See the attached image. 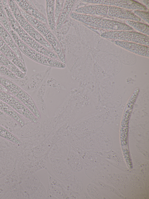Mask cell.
Segmentation results:
<instances>
[{
	"instance_id": "cell-19",
	"label": "cell",
	"mask_w": 149,
	"mask_h": 199,
	"mask_svg": "<svg viewBox=\"0 0 149 199\" xmlns=\"http://www.w3.org/2000/svg\"><path fill=\"white\" fill-rule=\"evenodd\" d=\"M55 0L45 1L46 18L48 26L52 31L56 30V23L54 18Z\"/></svg>"
},
{
	"instance_id": "cell-25",
	"label": "cell",
	"mask_w": 149,
	"mask_h": 199,
	"mask_svg": "<svg viewBox=\"0 0 149 199\" xmlns=\"http://www.w3.org/2000/svg\"><path fill=\"white\" fill-rule=\"evenodd\" d=\"M0 137L19 146L22 144L21 141L5 128L0 125Z\"/></svg>"
},
{
	"instance_id": "cell-6",
	"label": "cell",
	"mask_w": 149,
	"mask_h": 199,
	"mask_svg": "<svg viewBox=\"0 0 149 199\" xmlns=\"http://www.w3.org/2000/svg\"><path fill=\"white\" fill-rule=\"evenodd\" d=\"M98 29V31H93L98 34L102 38L107 39L131 42L149 46V36L136 31H107Z\"/></svg>"
},
{
	"instance_id": "cell-26",
	"label": "cell",
	"mask_w": 149,
	"mask_h": 199,
	"mask_svg": "<svg viewBox=\"0 0 149 199\" xmlns=\"http://www.w3.org/2000/svg\"><path fill=\"white\" fill-rule=\"evenodd\" d=\"M49 76L46 81L47 86L56 89L66 90V88L54 77Z\"/></svg>"
},
{
	"instance_id": "cell-5",
	"label": "cell",
	"mask_w": 149,
	"mask_h": 199,
	"mask_svg": "<svg viewBox=\"0 0 149 199\" xmlns=\"http://www.w3.org/2000/svg\"><path fill=\"white\" fill-rule=\"evenodd\" d=\"M8 2L13 15L22 28L30 36L41 45L54 52L51 46L42 35L28 22L22 15L19 6L15 0H9Z\"/></svg>"
},
{
	"instance_id": "cell-13",
	"label": "cell",
	"mask_w": 149,
	"mask_h": 199,
	"mask_svg": "<svg viewBox=\"0 0 149 199\" xmlns=\"http://www.w3.org/2000/svg\"><path fill=\"white\" fill-rule=\"evenodd\" d=\"M19 7L32 17L48 25L46 18L41 14L35 6L32 0H15Z\"/></svg>"
},
{
	"instance_id": "cell-17",
	"label": "cell",
	"mask_w": 149,
	"mask_h": 199,
	"mask_svg": "<svg viewBox=\"0 0 149 199\" xmlns=\"http://www.w3.org/2000/svg\"><path fill=\"white\" fill-rule=\"evenodd\" d=\"M53 170L56 175L64 180L71 174V170L66 163L61 160H57L52 163Z\"/></svg>"
},
{
	"instance_id": "cell-31",
	"label": "cell",
	"mask_w": 149,
	"mask_h": 199,
	"mask_svg": "<svg viewBox=\"0 0 149 199\" xmlns=\"http://www.w3.org/2000/svg\"><path fill=\"white\" fill-rule=\"evenodd\" d=\"M8 78L22 88L26 86L27 85L29 80V78L26 75L23 78H19L18 79Z\"/></svg>"
},
{
	"instance_id": "cell-3",
	"label": "cell",
	"mask_w": 149,
	"mask_h": 199,
	"mask_svg": "<svg viewBox=\"0 0 149 199\" xmlns=\"http://www.w3.org/2000/svg\"><path fill=\"white\" fill-rule=\"evenodd\" d=\"M19 8L22 14L28 22L42 35L50 45L57 55L59 61L66 64L65 55L62 47L48 25L32 17L19 7Z\"/></svg>"
},
{
	"instance_id": "cell-1",
	"label": "cell",
	"mask_w": 149,
	"mask_h": 199,
	"mask_svg": "<svg viewBox=\"0 0 149 199\" xmlns=\"http://www.w3.org/2000/svg\"><path fill=\"white\" fill-rule=\"evenodd\" d=\"M72 12L93 16H109L141 22L142 20L132 11L118 7L99 4H91L78 8Z\"/></svg>"
},
{
	"instance_id": "cell-14",
	"label": "cell",
	"mask_w": 149,
	"mask_h": 199,
	"mask_svg": "<svg viewBox=\"0 0 149 199\" xmlns=\"http://www.w3.org/2000/svg\"><path fill=\"white\" fill-rule=\"evenodd\" d=\"M0 51L23 72L26 73V65L17 57L10 47L0 37Z\"/></svg>"
},
{
	"instance_id": "cell-8",
	"label": "cell",
	"mask_w": 149,
	"mask_h": 199,
	"mask_svg": "<svg viewBox=\"0 0 149 199\" xmlns=\"http://www.w3.org/2000/svg\"><path fill=\"white\" fill-rule=\"evenodd\" d=\"M0 100L10 107L33 123H37L38 119L22 102L11 94L0 90Z\"/></svg>"
},
{
	"instance_id": "cell-18",
	"label": "cell",
	"mask_w": 149,
	"mask_h": 199,
	"mask_svg": "<svg viewBox=\"0 0 149 199\" xmlns=\"http://www.w3.org/2000/svg\"><path fill=\"white\" fill-rule=\"evenodd\" d=\"M76 0H65L64 4L56 23V30L61 28L70 17Z\"/></svg>"
},
{
	"instance_id": "cell-24",
	"label": "cell",
	"mask_w": 149,
	"mask_h": 199,
	"mask_svg": "<svg viewBox=\"0 0 149 199\" xmlns=\"http://www.w3.org/2000/svg\"><path fill=\"white\" fill-rule=\"evenodd\" d=\"M68 165L71 171L77 172L80 171L81 166L79 159L76 153H70L68 159Z\"/></svg>"
},
{
	"instance_id": "cell-10",
	"label": "cell",
	"mask_w": 149,
	"mask_h": 199,
	"mask_svg": "<svg viewBox=\"0 0 149 199\" xmlns=\"http://www.w3.org/2000/svg\"><path fill=\"white\" fill-rule=\"evenodd\" d=\"M91 4H99L114 6L127 10L148 11V9L140 2L133 0H81Z\"/></svg>"
},
{
	"instance_id": "cell-30",
	"label": "cell",
	"mask_w": 149,
	"mask_h": 199,
	"mask_svg": "<svg viewBox=\"0 0 149 199\" xmlns=\"http://www.w3.org/2000/svg\"><path fill=\"white\" fill-rule=\"evenodd\" d=\"M69 17L60 29L57 30H54L56 32L64 36L68 34L70 28Z\"/></svg>"
},
{
	"instance_id": "cell-35",
	"label": "cell",
	"mask_w": 149,
	"mask_h": 199,
	"mask_svg": "<svg viewBox=\"0 0 149 199\" xmlns=\"http://www.w3.org/2000/svg\"><path fill=\"white\" fill-rule=\"evenodd\" d=\"M0 90L6 92L8 93H9V91L8 90L4 87L2 85L0 84Z\"/></svg>"
},
{
	"instance_id": "cell-12",
	"label": "cell",
	"mask_w": 149,
	"mask_h": 199,
	"mask_svg": "<svg viewBox=\"0 0 149 199\" xmlns=\"http://www.w3.org/2000/svg\"><path fill=\"white\" fill-rule=\"evenodd\" d=\"M52 68L48 67L44 71L36 73L29 78L27 85L22 88L27 93H31L36 91L41 86L46 76L50 74Z\"/></svg>"
},
{
	"instance_id": "cell-7",
	"label": "cell",
	"mask_w": 149,
	"mask_h": 199,
	"mask_svg": "<svg viewBox=\"0 0 149 199\" xmlns=\"http://www.w3.org/2000/svg\"><path fill=\"white\" fill-rule=\"evenodd\" d=\"M13 30L20 39L30 47L48 57L59 61L56 54L45 47L30 36L21 27L17 21L11 25Z\"/></svg>"
},
{
	"instance_id": "cell-16",
	"label": "cell",
	"mask_w": 149,
	"mask_h": 199,
	"mask_svg": "<svg viewBox=\"0 0 149 199\" xmlns=\"http://www.w3.org/2000/svg\"><path fill=\"white\" fill-rule=\"evenodd\" d=\"M0 37L10 47L22 62L26 65L21 52L18 48L10 34L0 22Z\"/></svg>"
},
{
	"instance_id": "cell-34",
	"label": "cell",
	"mask_w": 149,
	"mask_h": 199,
	"mask_svg": "<svg viewBox=\"0 0 149 199\" xmlns=\"http://www.w3.org/2000/svg\"><path fill=\"white\" fill-rule=\"evenodd\" d=\"M140 3L146 6L148 9L149 8V0H139Z\"/></svg>"
},
{
	"instance_id": "cell-33",
	"label": "cell",
	"mask_w": 149,
	"mask_h": 199,
	"mask_svg": "<svg viewBox=\"0 0 149 199\" xmlns=\"http://www.w3.org/2000/svg\"><path fill=\"white\" fill-rule=\"evenodd\" d=\"M88 4L84 3L81 0H76L72 12L78 8Z\"/></svg>"
},
{
	"instance_id": "cell-21",
	"label": "cell",
	"mask_w": 149,
	"mask_h": 199,
	"mask_svg": "<svg viewBox=\"0 0 149 199\" xmlns=\"http://www.w3.org/2000/svg\"><path fill=\"white\" fill-rule=\"evenodd\" d=\"M0 63L9 69L19 78H24L26 75V73L22 71L0 51Z\"/></svg>"
},
{
	"instance_id": "cell-20",
	"label": "cell",
	"mask_w": 149,
	"mask_h": 199,
	"mask_svg": "<svg viewBox=\"0 0 149 199\" xmlns=\"http://www.w3.org/2000/svg\"><path fill=\"white\" fill-rule=\"evenodd\" d=\"M0 111L8 115L22 127L25 122L19 114L5 102L0 100Z\"/></svg>"
},
{
	"instance_id": "cell-22",
	"label": "cell",
	"mask_w": 149,
	"mask_h": 199,
	"mask_svg": "<svg viewBox=\"0 0 149 199\" xmlns=\"http://www.w3.org/2000/svg\"><path fill=\"white\" fill-rule=\"evenodd\" d=\"M64 181L66 185L72 191L77 193L81 191L82 183L76 176L70 175Z\"/></svg>"
},
{
	"instance_id": "cell-4",
	"label": "cell",
	"mask_w": 149,
	"mask_h": 199,
	"mask_svg": "<svg viewBox=\"0 0 149 199\" xmlns=\"http://www.w3.org/2000/svg\"><path fill=\"white\" fill-rule=\"evenodd\" d=\"M0 84L8 90L10 94L25 106L38 120L40 118V111L33 98L28 93L9 78L1 76Z\"/></svg>"
},
{
	"instance_id": "cell-29",
	"label": "cell",
	"mask_w": 149,
	"mask_h": 199,
	"mask_svg": "<svg viewBox=\"0 0 149 199\" xmlns=\"http://www.w3.org/2000/svg\"><path fill=\"white\" fill-rule=\"evenodd\" d=\"M137 17L149 24L148 11L135 10L132 11Z\"/></svg>"
},
{
	"instance_id": "cell-11",
	"label": "cell",
	"mask_w": 149,
	"mask_h": 199,
	"mask_svg": "<svg viewBox=\"0 0 149 199\" xmlns=\"http://www.w3.org/2000/svg\"><path fill=\"white\" fill-rule=\"evenodd\" d=\"M110 41L116 46L128 51L149 58V46L131 42L112 40Z\"/></svg>"
},
{
	"instance_id": "cell-15",
	"label": "cell",
	"mask_w": 149,
	"mask_h": 199,
	"mask_svg": "<svg viewBox=\"0 0 149 199\" xmlns=\"http://www.w3.org/2000/svg\"><path fill=\"white\" fill-rule=\"evenodd\" d=\"M50 76L48 75L46 77L40 87L36 90V94L33 100L39 110L47 117L49 116L44 99V96L47 86L46 81Z\"/></svg>"
},
{
	"instance_id": "cell-32",
	"label": "cell",
	"mask_w": 149,
	"mask_h": 199,
	"mask_svg": "<svg viewBox=\"0 0 149 199\" xmlns=\"http://www.w3.org/2000/svg\"><path fill=\"white\" fill-rule=\"evenodd\" d=\"M32 1L35 6L39 12L46 18V9L43 6L39 3L36 0H32Z\"/></svg>"
},
{
	"instance_id": "cell-9",
	"label": "cell",
	"mask_w": 149,
	"mask_h": 199,
	"mask_svg": "<svg viewBox=\"0 0 149 199\" xmlns=\"http://www.w3.org/2000/svg\"><path fill=\"white\" fill-rule=\"evenodd\" d=\"M22 53L35 62L48 67L63 69L66 66L65 64L41 54L28 46L24 48Z\"/></svg>"
},
{
	"instance_id": "cell-23",
	"label": "cell",
	"mask_w": 149,
	"mask_h": 199,
	"mask_svg": "<svg viewBox=\"0 0 149 199\" xmlns=\"http://www.w3.org/2000/svg\"><path fill=\"white\" fill-rule=\"evenodd\" d=\"M125 23L138 32L149 36L148 25L141 22L128 20H125Z\"/></svg>"
},
{
	"instance_id": "cell-2",
	"label": "cell",
	"mask_w": 149,
	"mask_h": 199,
	"mask_svg": "<svg viewBox=\"0 0 149 199\" xmlns=\"http://www.w3.org/2000/svg\"><path fill=\"white\" fill-rule=\"evenodd\" d=\"M70 17L85 25L107 31H134L125 24L114 20L71 12Z\"/></svg>"
},
{
	"instance_id": "cell-27",
	"label": "cell",
	"mask_w": 149,
	"mask_h": 199,
	"mask_svg": "<svg viewBox=\"0 0 149 199\" xmlns=\"http://www.w3.org/2000/svg\"><path fill=\"white\" fill-rule=\"evenodd\" d=\"M0 74L1 76L12 79L19 78L6 67L0 63Z\"/></svg>"
},
{
	"instance_id": "cell-28",
	"label": "cell",
	"mask_w": 149,
	"mask_h": 199,
	"mask_svg": "<svg viewBox=\"0 0 149 199\" xmlns=\"http://www.w3.org/2000/svg\"><path fill=\"white\" fill-rule=\"evenodd\" d=\"M64 0H55L54 8V18L56 23L59 17L62 9Z\"/></svg>"
},
{
	"instance_id": "cell-36",
	"label": "cell",
	"mask_w": 149,
	"mask_h": 199,
	"mask_svg": "<svg viewBox=\"0 0 149 199\" xmlns=\"http://www.w3.org/2000/svg\"><path fill=\"white\" fill-rule=\"evenodd\" d=\"M5 114L4 113L0 111V116H2Z\"/></svg>"
}]
</instances>
